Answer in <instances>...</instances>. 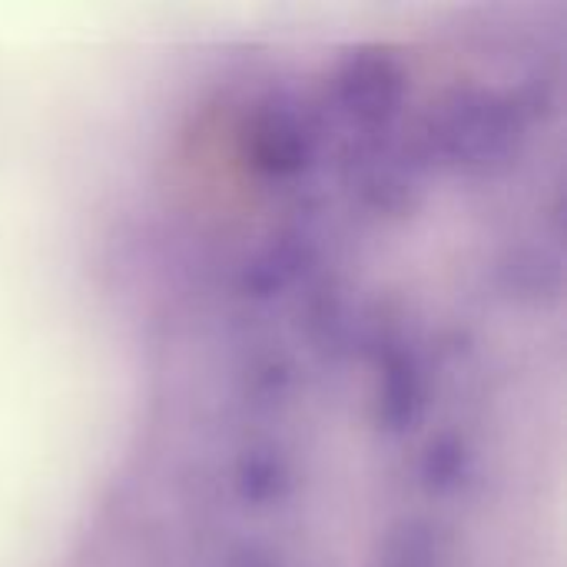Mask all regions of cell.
Masks as SVG:
<instances>
[{"mask_svg": "<svg viewBox=\"0 0 567 567\" xmlns=\"http://www.w3.org/2000/svg\"><path fill=\"white\" fill-rule=\"evenodd\" d=\"M455 555V535L452 525L422 508V512H402L375 555L372 567H452Z\"/></svg>", "mask_w": 567, "mask_h": 567, "instance_id": "cell-1", "label": "cell"}, {"mask_svg": "<svg viewBox=\"0 0 567 567\" xmlns=\"http://www.w3.org/2000/svg\"><path fill=\"white\" fill-rule=\"evenodd\" d=\"M226 567H282L272 555H269V545L266 542H259V538H243V542H236L233 545V551H229V561Z\"/></svg>", "mask_w": 567, "mask_h": 567, "instance_id": "cell-2", "label": "cell"}]
</instances>
